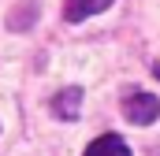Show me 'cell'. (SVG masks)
Here are the masks:
<instances>
[{
    "label": "cell",
    "mask_w": 160,
    "mask_h": 156,
    "mask_svg": "<svg viewBox=\"0 0 160 156\" xmlns=\"http://www.w3.org/2000/svg\"><path fill=\"white\" fill-rule=\"evenodd\" d=\"M123 119L134 123V126H149V123L160 119V100L153 93H130L123 100Z\"/></svg>",
    "instance_id": "6da1fadb"
},
{
    "label": "cell",
    "mask_w": 160,
    "mask_h": 156,
    "mask_svg": "<svg viewBox=\"0 0 160 156\" xmlns=\"http://www.w3.org/2000/svg\"><path fill=\"white\" fill-rule=\"evenodd\" d=\"M78 112H82V89L78 85H67V89H60L52 97V115L56 119H78Z\"/></svg>",
    "instance_id": "7a4b0ae2"
},
{
    "label": "cell",
    "mask_w": 160,
    "mask_h": 156,
    "mask_svg": "<svg viewBox=\"0 0 160 156\" xmlns=\"http://www.w3.org/2000/svg\"><path fill=\"white\" fill-rule=\"evenodd\" d=\"M104 7H112V0H67L63 4V19L67 22H82L89 15H101Z\"/></svg>",
    "instance_id": "3957f363"
},
{
    "label": "cell",
    "mask_w": 160,
    "mask_h": 156,
    "mask_svg": "<svg viewBox=\"0 0 160 156\" xmlns=\"http://www.w3.org/2000/svg\"><path fill=\"white\" fill-rule=\"evenodd\" d=\"M82 156H130V149L119 134H101L97 141H89V149Z\"/></svg>",
    "instance_id": "277c9868"
}]
</instances>
